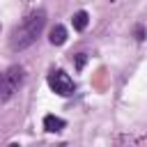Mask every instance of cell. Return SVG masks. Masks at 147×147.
<instances>
[{
    "mask_svg": "<svg viewBox=\"0 0 147 147\" xmlns=\"http://www.w3.org/2000/svg\"><path fill=\"white\" fill-rule=\"evenodd\" d=\"M85 62H87V55H85V53H78V55H76V69H83Z\"/></svg>",
    "mask_w": 147,
    "mask_h": 147,
    "instance_id": "obj_7",
    "label": "cell"
},
{
    "mask_svg": "<svg viewBox=\"0 0 147 147\" xmlns=\"http://www.w3.org/2000/svg\"><path fill=\"white\" fill-rule=\"evenodd\" d=\"M44 25H46V11L44 9L32 11L18 28H14V32H11V48L14 51H23V48L32 46L37 41V37L41 34Z\"/></svg>",
    "mask_w": 147,
    "mask_h": 147,
    "instance_id": "obj_1",
    "label": "cell"
},
{
    "mask_svg": "<svg viewBox=\"0 0 147 147\" xmlns=\"http://www.w3.org/2000/svg\"><path fill=\"white\" fill-rule=\"evenodd\" d=\"M67 126V122L62 119V117H55V115H46L44 117V129L48 131V133H57V131H62Z\"/></svg>",
    "mask_w": 147,
    "mask_h": 147,
    "instance_id": "obj_4",
    "label": "cell"
},
{
    "mask_svg": "<svg viewBox=\"0 0 147 147\" xmlns=\"http://www.w3.org/2000/svg\"><path fill=\"white\" fill-rule=\"evenodd\" d=\"M23 83V69L21 67H9L7 71L0 74V101H7Z\"/></svg>",
    "mask_w": 147,
    "mask_h": 147,
    "instance_id": "obj_2",
    "label": "cell"
},
{
    "mask_svg": "<svg viewBox=\"0 0 147 147\" xmlns=\"http://www.w3.org/2000/svg\"><path fill=\"white\" fill-rule=\"evenodd\" d=\"M48 39H51L53 46H62V44L67 41V28H64V25H55V28H51Z\"/></svg>",
    "mask_w": 147,
    "mask_h": 147,
    "instance_id": "obj_5",
    "label": "cell"
},
{
    "mask_svg": "<svg viewBox=\"0 0 147 147\" xmlns=\"http://www.w3.org/2000/svg\"><path fill=\"white\" fill-rule=\"evenodd\" d=\"M48 85H51V90H53L55 94H60V96H69V94H74V80H71V76L64 74L62 69L48 74Z\"/></svg>",
    "mask_w": 147,
    "mask_h": 147,
    "instance_id": "obj_3",
    "label": "cell"
},
{
    "mask_svg": "<svg viewBox=\"0 0 147 147\" xmlns=\"http://www.w3.org/2000/svg\"><path fill=\"white\" fill-rule=\"evenodd\" d=\"M71 23H74V28H76L78 32H80V30H85V28H87V23H90L87 11H83V9H80V11H76V14H74V18H71Z\"/></svg>",
    "mask_w": 147,
    "mask_h": 147,
    "instance_id": "obj_6",
    "label": "cell"
}]
</instances>
